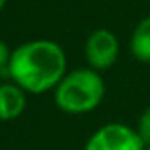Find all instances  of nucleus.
Segmentation results:
<instances>
[{
	"instance_id": "nucleus-1",
	"label": "nucleus",
	"mask_w": 150,
	"mask_h": 150,
	"mask_svg": "<svg viewBox=\"0 0 150 150\" xmlns=\"http://www.w3.org/2000/svg\"><path fill=\"white\" fill-rule=\"evenodd\" d=\"M8 76L27 95H42L59 86L65 78L67 53L55 40L36 38L19 44L11 50L8 63Z\"/></svg>"
},
{
	"instance_id": "nucleus-2",
	"label": "nucleus",
	"mask_w": 150,
	"mask_h": 150,
	"mask_svg": "<svg viewBox=\"0 0 150 150\" xmlns=\"http://www.w3.org/2000/svg\"><path fill=\"white\" fill-rule=\"evenodd\" d=\"M106 86L101 72L82 67L65 74L59 86L53 89V103L61 112L70 116L89 114L103 103Z\"/></svg>"
},
{
	"instance_id": "nucleus-3",
	"label": "nucleus",
	"mask_w": 150,
	"mask_h": 150,
	"mask_svg": "<svg viewBox=\"0 0 150 150\" xmlns=\"http://www.w3.org/2000/svg\"><path fill=\"white\" fill-rule=\"evenodd\" d=\"M144 146L146 144L135 127L120 122H110L89 135L84 150H144Z\"/></svg>"
},
{
	"instance_id": "nucleus-4",
	"label": "nucleus",
	"mask_w": 150,
	"mask_h": 150,
	"mask_svg": "<svg viewBox=\"0 0 150 150\" xmlns=\"http://www.w3.org/2000/svg\"><path fill=\"white\" fill-rule=\"evenodd\" d=\"M120 55V42L118 36L108 29H97L86 38L84 44V57L88 67L97 72L108 70L116 65Z\"/></svg>"
},
{
	"instance_id": "nucleus-5",
	"label": "nucleus",
	"mask_w": 150,
	"mask_h": 150,
	"mask_svg": "<svg viewBox=\"0 0 150 150\" xmlns=\"http://www.w3.org/2000/svg\"><path fill=\"white\" fill-rule=\"evenodd\" d=\"M27 108V93L13 82L0 84V122L17 120Z\"/></svg>"
},
{
	"instance_id": "nucleus-6",
	"label": "nucleus",
	"mask_w": 150,
	"mask_h": 150,
	"mask_svg": "<svg viewBox=\"0 0 150 150\" xmlns=\"http://www.w3.org/2000/svg\"><path fill=\"white\" fill-rule=\"evenodd\" d=\"M129 51L139 63H150V15L135 25L129 38Z\"/></svg>"
},
{
	"instance_id": "nucleus-7",
	"label": "nucleus",
	"mask_w": 150,
	"mask_h": 150,
	"mask_svg": "<svg viewBox=\"0 0 150 150\" xmlns=\"http://www.w3.org/2000/svg\"><path fill=\"white\" fill-rule=\"evenodd\" d=\"M135 129H137V133H139V137L143 139V143L150 144V106H146V108L143 110Z\"/></svg>"
},
{
	"instance_id": "nucleus-8",
	"label": "nucleus",
	"mask_w": 150,
	"mask_h": 150,
	"mask_svg": "<svg viewBox=\"0 0 150 150\" xmlns=\"http://www.w3.org/2000/svg\"><path fill=\"white\" fill-rule=\"evenodd\" d=\"M10 57H11V50L8 48V44L4 40H0V70H2V69H8Z\"/></svg>"
},
{
	"instance_id": "nucleus-9",
	"label": "nucleus",
	"mask_w": 150,
	"mask_h": 150,
	"mask_svg": "<svg viewBox=\"0 0 150 150\" xmlns=\"http://www.w3.org/2000/svg\"><path fill=\"white\" fill-rule=\"evenodd\" d=\"M6 2H8V0H0V11L4 10V6H6Z\"/></svg>"
},
{
	"instance_id": "nucleus-10",
	"label": "nucleus",
	"mask_w": 150,
	"mask_h": 150,
	"mask_svg": "<svg viewBox=\"0 0 150 150\" xmlns=\"http://www.w3.org/2000/svg\"><path fill=\"white\" fill-rule=\"evenodd\" d=\"M144 150H150V144H146V146H144Z\"/></svg>"
}]
</instances>
